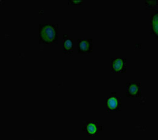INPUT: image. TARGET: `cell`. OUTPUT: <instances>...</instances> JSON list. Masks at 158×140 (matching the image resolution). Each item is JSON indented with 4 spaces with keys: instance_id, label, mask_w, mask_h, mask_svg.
<instances>
[{
    "instance_id": "3",
    "label": "cell",
    "mask_w": 158,
    "mask_h": 140,
    "mask_svg": "<svg viewBox=\"0 0 158 140\" xmlns=\"http://www.w3.org/2000/svg\"><path fill=\"white\" fill-rule=\"evenodd\" d=\"M142 83L139 81L127 82L125 85V95L129 98H139L142 97Z\"/></svg>"
},
{
    "instance_id": "8",
    "label": "cell",
    "mask_w": 158,
    "mask_h": 140,
    "mask_svg": "<svg viewBox=\"0 0 158 140\" xmlns=\"http://www.w3.org/2000/svg\"><path fill=\"white\" fill-rule=\"evenodd\" d=\"M151 34L155 39H158V12L157 11L150 15Z\"/></svg>"
},
{
    "instance_id": "2",
    "label": "cell",
    "mask_w": 158,
    "mask_h": 140,
    "mask_svg": "<svg viewBox=\"0 0 158 140\" xmlns=\"http://www.w3.org/2000/svg\"><path fill=\"white\" fill-rule=\"evenodd\" d=\"M122 108L121 97L116 92H112L107 98L106 109L107 113L121 111Z\"/></svg>"
},
{
    "instance_id": "10",
    "label": "cell",
    "mask_w": 158,
    "mask_h": 140,
    "mask_svg": "<svg viewBox=\"0 0 158 140\" xmlns=\"http://www.w3.org/2000/svg\"><path fill=\"white\" fill-rule=\"evenodd\" d=\"M83 1L80 0V1H73V0H70L68 1V4L69 5H83Z\"/></svg>"
},
{
    "instance_id": "1",
    "label": "cell",
    "mask_w": 158,
    "mask_h": 140,
    "mask_svg": "<svg viewBox=\"0 0 158 140\" xmlns=\"http://www.w3.org/2000/svg\"><path fill=\"white\" fill-rule=\"evenodd\" d=\"M59 26L55 23L40 25L39 38L42 43L54 44L58 43Z\"/></svg>"
},
{
    "instance_id": "5",
    "label": "cell",
    "mask_w": 158,
    "mask_h": 140,
    "mask_svg": "<svg viewBox=\"0 0 158 140\" xmlns=\"http://www.w3.org/2000/svg\"><path fill=\"white\" fill-rule=\"evenodd\" d=\"M76 41V50L77 54L88 55L93 52V39L89 38H78Z\"/></svg>"
},
{
    "instance_id": "6",
    "label": "cell",
    "mask_w": 158,
    "mask_h": 140,
    "mask_svg": "<svg viewBox=\"0 0 158 140\" xmlns=\"http://www.w3.org/2000/svg\"><path fill=\"white\" fill-rule=\"evenodd\" d=\"M127 60L124 58L111 59V72L114 73H124L127 71Z\"/></svg>"
},
{
    "instance_id": "4",
    "label": "cell",
    "mask_w": 158,
    "mask_h": 140,
    "mask_svg": "<svg viewBox=\"0 0 158 140\" xmlns=\"http://www.w3.org/2000/svg\"><path fill=\"white\" fill-rule=\"evenodd\" d=\"M83 122L82 130L89 137L98 136L103 129V125L99 124L98 121H85Z\"/></svg>"
},
{
    "instance_id": "7",
    "label": "cell",
    "mask_w": 158,
    "mask_h": 140,
    "mask_svg": "<svg viewBox=\"0 0 158 140\" xmlns=\"http://www.w3.org/2000/svg\"><path fill=\"white\" fill-rule=\"evenodd\" d=\"M63 52L65 54L71 55L73 53V40L68 38L67 34H64L63 37Z\"/></svg>"
},
{
    "instance_id": "9",
    "label": "cell",
    "mask_w": 158,
    "mask_h": 140,
    "mask_svg": "<svg viewBox=\"0 0 158 140\" xmlns=\"http://www.w3.org/2000/svg\"><path fill=\"white\" fill-rule=\"evenodd\" d=\"M157 1H146L145 5L148 9L150 10L155 9L157 5Z\"/></svg>"
}]
</instances>
